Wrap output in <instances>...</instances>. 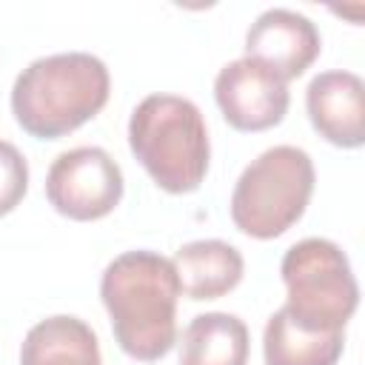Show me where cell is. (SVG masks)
<instances>
[{
    "mask_svg": "<svg viewBox=\"0 0 365 365\" xmlns=\"http://www.w3.org/2000/svg\"><path fill=\"white\" fill-rule=\"evenodd\" d=\"M100 299L131 359L157 362L174 348L180 282L168 257L148 248L114 257L100 277Z\"/></svg>",
    "mask_w": 365,
    "mask_h": 365,
    "instance_id": "cell-1",
    "label": "cell"
},
{
    "mask_svg": "<svg viewBox=\"0 0 365 365\" xmlns=\"http://www.w3.org/2000/svg\"><path fill=\"white\" fill-rule=\"evenodd\" d=\"M111 77L88 51H60L31 60L11 86V114L37 140H60L108 103Z\"/></svg>",
    "mask_w": 365,
    "mask_h": 365,
    "instance_id": "cell-2",
    "label": "cell"
},
{
    "mask_svg": "<svg viewBox=\"0 0 365 365\" xmlns=\"http://www.w3.org/2000/svg\"><path fill=\"white\" fill-rule=\"evenodd\" d=\"M128 148L168 194H191L208 174V128L202 111L188 97H143L128 120Z\"/></svg>",
    "mask_w": 365,
    "mask_h": 365,
    "instance_id": "cell-3",
    "label": "cell"
},
{
    "mask_svg": "<svg viewBox=\"0 0 365 365\" xmlns=\"http://www.w3.org/2000/svg\"><path fill=\"white\" fill-rule=\"evenodd\" d=\"M314 163L297 145L265 148L251 160L231 191V220L254 240L285 234L308 208L314 194Z\"/></svg>",
    "mask_w": 365,
    "mask_h": 365,
    "instance_id": "cell-4",
    "label": "cell"
},
{
    "mask_svg": "<svg viewBox=\"0 0 365 365\" xmlns=\"http://www.w3.org/2000/svg\"><path fill=\"white\" fill-rule=\"evenodd\" d=\"M285 311L311 331H345L359 305V285L345 251L322 237L294 242L279 262Z\"/></svg>",
    "mask_w": 365,
    "mask_h": 365,
    "instance_id": "cell-5",
    "label": "cell"
},
{
    "mask_svg": "<svg viewBox=\"0 0 365 365\" xmlns=\"http://www.w3.org/2000/svg\"><path fill=\"white\" fill-rule=\"evenodd\" d=\"M123 171L106 148L77 145L48 168L46 197L51 208L68 220L91 222L108 217L123 200Z\"/></svg>",
    "mask_w": 365,
    "mask_h": 365,
    "instance_id": "cell-6",
    "label": "cell"
},
{
    "mask_svg": "<svg viewBox=\"0 0 365 365\" xmlns=\"http://www.w3.org/2000/svg\"><path fill=\"white\" fill-rule=\"evenodd\" d=\"M214 100L237 131H265L282 123L291 94L288 83L251 57L225 63L214 77Z\"/></svg>",
    "mask_w": 365,
    "mask_h": 365,
    "instance_id": "cell-7",
    "label": "cell"
},
{
    "mask_svg": "<svg viewBox=\"0 0 365 365\" xmlns=\"http://www.w3.org/2000/svg\"><path fill=\"white\" fill-rule=\"evenodd\" d=\"M322 48L317 26L294 9L262 11L245 34V57L271 68L279 80H294L317 60Z\"/></svg>",
    "mask_w": 365,
    "mask_h": 365,
    "instance_id": "cell-8",
    "label": "cell"
},
{
    "mask_svg": "<svg viewBox=\"0 0 365 365\" xmlns=\"http://www.w3.org/2000/svg\"><path fill=\"white\" fill-rule=\"evenodd\" d=\"M311 125L339 148L365 143V83L354 71L331 68L317 74L305 88Z\"/></svg>",
    "mask_w": 365,
    "mask_h": 365,
    "instance_id": "cell-9",
    "label": "cell"
},
{
    "mask_svg": "<svg viewBox=\"0 0 365 365\" xmlns=\"http://www.w3.org/2000/svg\"><path fill=\"white\" fill-rule=\"evenodd\" d=\"M174 274L180 282V294L188 299H217L234 291L242 279L245 259L225 240H194L177 248Z\"/></svg>",
    "mask_w": 365,
    "mask_h": 365,
    "instance_id": "cell-10",
    "label": "cell"
},
{
    "mask_svg": "<svg viewBox=\"0 0 365 365\" xmlns=\"http://www.w3.org/2000/svg\"><path fill=\"white\" fill-rule=\"evenodd\" d=\"M20 365H103L97 334L80 317H46L23 336Z\"/></svg>",
    "mask_w": 365,
    "mask_h": 365,
    "instance_id": "cell-11",
    "label": "cell"
},
{
    "mask_svg": "<svg viewBox=\"0 0 365 365\" xmlns=\"http://www.w3.org/2000/svg\"><path fill=\"white\" fill-rule=\"evenodd\" d=\"M345 348V331H311L277 308L262 331L265 365H336Z\"/></svg>",
    "mask_w": 365,
    "mask_h": 365,
    "instance_id": "cell-12",
    "label": "cell"
},
{
    "mask_svg": "<svg viewBox=\"0 0 365 365\" xmlns=\"http://www.w3.org/2000/svg\"><path fill=\"white\" fill-rule=\"evenodd\" d=\"M248 328L237 314L208 311L197 314L180 339V365H245Z\"/></svg>",
    "mask_w": 365,
    "mask_h": 365,
    "instance_id": "cell-13",
    "label": "cell"
},
{
    "mask_svg": "<svg viewBox=\"0 0 365 365\" xmlns=\"http://www.w3.org/2000/svg\"><path fill=\"white\" fill-rule=\"evenodd\" d=\"M29 191V163L17 145L0 140V217L11 214Z\"/></svg>",
    "mask_w": 365,
    "mask_h": 365,
    "instance_id": "cell-14",
    "label": "cell"
}]
</instances>
